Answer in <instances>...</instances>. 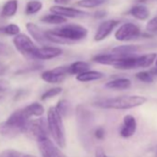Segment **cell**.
<instances>
[{
  "instance_id": "obj_18",
  "label": "cell",
  "mask_w": 157,
  "mask_h": 157,
  "mask_svg": "<svg viewBox=\"0 0 157 157\" xmlns=\"http://www.w3.org/2000/svg\"><path fill=\"white\" fill-rule=\"evenodd\" d=\"M105 88L111 90H127L131 87V81L127 78H117L105 83Z\"/></svg>"
},
{
  "instance_id": "obj_26",
  "label": "cell",
  "mask_w": 157,
  "mask_h": 157,
  "mask_svg": "<svg viewBox=\"0 0 157 157\" xmlns=\"http://www.w3.org/2000/svg\"><path fill=\"white\" fill-rule=\"evenodd\" d=\"M56 108L62 117H67L71 113V105L67 100L65 99L58 101V103L56 105Z\"/></svg>"
},
{
  "instance_id": "obj_37",
  "label": "cell",
  "mask_w": 157,
  "mask_h": 157,
  "mask_svg": "<svg viewBox=\"0 0 157 157\" xmlns=\"http://www.w3.org/2000/svg\"><path fill=\"white\" fill-rule=\"evenodd\" d=\"M54 2L57 5H61V6H66L68 3L71 2V0H54Z\"/></svg>"
},
{
  "instance_id": "obj_30",
  "label": "cell",
  "mask_w": 157,
  "mask_h": 157,
  "mask_svg": "<svg viewBox=\"0 0 157 157\" xmlns=\"http://www.w3.org/2000/svg\"><path fill=\"white\" fill-rule=\"evenodd\" d=\"M136 78L140 82H142L144 83H151L153 82V74L149 71H140L136 74Z\"/></svg>"
},
{
  "instance_id": "obj_20",
  "label": "cell",
  "mask_w": 157,
  "mask_h": 157,
  "mask_svg": "<svg viewBox=\"0 0 157 157\" xmlns=\"http://www.w3.org/2000/svg\"><path fill=\"white\" fill-rule=\"evenodd\" d=\"M17 10H18V0H9L2 8L1 17L11 18L17 13Z\"/></svg>"
},
{
  "instance_id": "obj_40",
  "label": "cell",
  "mask_w": 157,
  "mask_h": 157,
  "mask_svg": "<svg viewBox=\"0 0 157 157\" xmlns=\"http://www.w3.org/2000/svg\"><path fill=\"white\" fill-rule=\"evenodd\" d=\"M152 72H153V73H155V72L157 73V58H156V60H155V69L152 70Z\"/></svg>"
},
{
  "instance_id": "obj_13",
  "label": "cell",
  "mask_w": 157,
  "mask_h": 157,
  "mask_svg": "<svg viewBox=\"0 0 157 157\" xmlns=\"http://www.w3.org/2000/svg\"><path fill=\"white\" fill-rule=\"evenodd\" d=\"M128 56H122L120 54L112 52L107 53V54H99L96 55L93 57V60L100 65H105V66H113L116 67L124 57Z\"/></svg>"
},
{
  "instance_id": "obj_21",
  "label": "cell",
  "mask_w": 157,
  "mask_h": 157,
  "mask_svg": "<svg viewBox=\"0 0 157 157\" xmlns=\"http://www.w3.org/2000/svg\"><path fill=\"white\" fill-rule=\"evenodd\" d=\"M23 110L30 118L33 117H41L44 113V106L39 103H33V104L23 107Z\"/></svg>"
},
{
  "instance_id": "obj_27",
  "label": "cell",
  "mask_w": 157,
  "mask_h": 157,
  "mask_svg": "<svg viewBox=\"0 0 157 157\" xmlns=\"http://www.w3.org/2000/svg\"><path fill=\"white\" fill-rule=\"evenodd\" d=\"M43 9V4L40 1H30L27 3L26 8H25V13L27 15H34L38 13L41 10Z\"/></svg>"
},
{
  "instance_id": "obj_12",
  "label": "cell",
  "mask_w": 157,
  "mask_h": 157,
  "mask_svg": "<svg viewBox=\"0 0 157 157\" xmlns=\"http://www.w3.org/2000/svg\"><path fill=\"white\" fill-rule=\"evenodd\" d=\"M51 13H55L57 15H60L62 17H65L67 19H78V18H83L88 16L89 14L83 10H81L78 9H74L70 7L61 6V5H56L50 8Z\"/></svg>"
},
{
  "instance_id": "obj_16",
  "label": "cell",
  "mask_w": 157,
  "mask_h": 157,
  "mask_svg": "<svg viewBox=\"0 0 157 157\" xmlns=\"http://www.w3.org/2000/svg\"><path fill=\"white\" fill-rule=\"evenodd\" d=\"M26 28H27L29 33L31 34V36L38 44H40L42 45H47V44L50 43L46 37L45 32H44L38 25H36L33 22H29V23H27Z\"/></svg>"
},
{
  "instance_id": "obj_5",
  "label": "cell",
  "mask_w": 157,
  "mask_h": 157,
  "mask_svg": "<svg viewBox=\"0 0 157 157\" xmlns=\"http://www.w3.org/2000/svg\"><path fill=\"white\" fill-rule=\"evenodd\" d=\"M155 53H149L142 56H128L124 57L115 68L120 70H131L137 68H146L151 67L156 60Z\"/></svg>"
},
{
  "instance_id": "obj_3",
  "label": "cell",
  "mask_w": 157,
  "mask_h": 157,
  "mask_svg": "<svg viewBox=\"0 0 157 157\" xmlns=\"http://www.w3.org/2000/svg\"><path fill=\"white\" fill-rule=\"evenodd\" d=\"M47 124L49 132L59 148L66 146V134L63 124V117L55 107H50L47 112Z\"/></svg>"
},
{
  "instance_id": "obj_35",
  "label": "cell",
  "mask_w": 157,
  "mask_h": 157,
  "mask_svg": "<svg viewBox=\"0 0 157 157\" xmlns=\"http://www.w3.org/2000/svg\"><path fill=\"white\" fill-rule=\"evenodd\" d=\"M105 129L102 127H99L94 130V136L98 140H103L105 138Z\"/></svg>"
},
{
  "instance_id": "obj_10",
  "label": "cell",
  "mask_w": 157,
  "mask_h": 157,
  "mask_svg": "<svg viewBox=\"0 0 157 157\" xmlns=\"http://www.w3.org/2000/svg\"><path fill=\"white\" fill-rule=\"evenodd\" d=\"M69 75L68 73V67L67 66H61L56 67L53 69L45 70L42 73L41 77L43 81L51 84H56L62 82L67 76Z\"/></svg>"
},
{
  "instance_id": "obj_22",
  "label": "cell",
  "mask_w": 157,
  "mask_h": 157,
  "mask_svg": "<svg viewBox=\"0 0 157 157\" xmlns=\"http://www.w3.org/2000/svg\"><path fill=\"white\" fill-rule=\"evenodd\" d=\"M68 73L69 75H78L89 69L90 65L85 61H76L68 65Z\"/></svg>"
},
{
  "instance_id": "obj_8",
  "label": "cell",
  "mask_w": 157,
  "mask_h": 157,
  "mask_svg": "<svg viewBox=\"0 0 157 157\" xmlns=\"http://www.w3.org/2000/svg\"><path fill=\"white\" fill-rule=\"evenodd\" d=\"M141 31L138 25L132 22H127L119 26L115 33V38L119 42H129L141 36Z\"/></svg>"
},
{
  "instance_id": "obj_11",
  "label": "cell",
  "mask_w": 157,
  "mask_h": 157,
  "mask_svg": "<svg viewBox=\"0 0 157 157\" xmlns=\"http://www.w3.org/2000/svg\"><path fill=\"white\" fill-rule=\"evenodd\" d=\"M120 21L117 20H107L100 23L98 26L95 34L94 36V40L95 42H101L106 39L112 32L119 25Z\"/></svg>"
},
{
  "instance_id": "obj_36",
  "label": "cell",
  "mask_w": 157,
  "mask_h": 157,
  "mask_svg": "<svg viewBox=\"0 0 157 157\" xmlns=\"http://www.w3.org/2000/svg\"><path fill=\"white\" fill-rule=\"evenodd\" d=\"M95 157H108L102 148H98L95 151Z\"/></svg>"
},
{
  "instance_id": "obj_6",
  "label": "cell",
  "mask_w": 157,
  "mask_h": 157,
  "mask_svg": "<svg viewBox=\"0 0 157 157\" xmlns=\"http://www.w3.org/2000/svg\"><path fill=\"white\" fill-rule=\"evenodd\" d=\"M77 120H78V129H80L81 137L82 139V143L83 146L90 147L91 146V141L89 138V131L92 128L93 125V115L92 113L87 110L84 106H78L77 107Z\"/></svg>"
},
{
  "instance_id": "obj_33",
  "label": "cell",
  "mask_w": 157,
  "mask_h": 157,
  "mask_svg": "<svg viewBox=\"0 0 157 157\" xmlns=\"http://www.w3.org/2000/svg\"><path fill=\"white\" fill-rule=\"evenodd\" d=\"M12 54L11 48L5 43L0 41V56H7Z\"/></svg>"
},
{
  "instance_id": "obj_15",
  "label": "cell",
  "mask_w": 157,
  "mask_h": 157,
  "mask_svg": "<svg viewBox=\"0 0 157 157\" xmlns=\"http://www.w3.org/2000/svg\"><path fill=\"white\" fill-rule=\"evenodd\" d=\"M137 130V121L136 118L131 115H127L123 118V124L120 128V136L122 138L128 139L132 137Z\"/></svg>"
},
{
  "instance_id": "obj_31",
  "label": "cell",
  "mask_w": 157,
  "mask_h": 157,
  "mask_svg": "<svg viewBox=\"0 0 157 157\" xmlns=\"http://www.w3.org/2000/svg\"><path fill=\"white\" fill-rule=\"evenodd\" d=\"M61 93H62V88H60V87H54V88H51V89L47 90L46 92H44L42 94L41 99L43 101H45V100H48V99H51L53 97L57 96Z\"/></svg>"
},
{
  "instance_id": "obj_28",
  "label": "cell",
  "mask_w": 157,
  "mask_h": 157,
  "mask_svg": "<svg viewBox=\"0 0 157 157\" xmlns=\"http://www.w3.org/2000/svg\"><path fill=\"white\" fill-rule=\"evenodd\" d=\"M0 157H34V156L16 151V150L8 149L0 153Z\"/></svg>"
},
{
  "instance_id": "obj_9",
  "label": "cell",
  "mask_w": 157,
  "mask_h": 157,
  "mask_svg": "<svg viewBox=\"0 0 157 157\" xmlns=\"http://www.w3.org/2000/svg\"><path fill=\"white\" fill-rule=\"evenodd\" d=\"M48 124L44 118H38L34 120H30L28 129L26 133L33 136L37 141L48 138Z\"/></svg>"
},
{
  "instance_id": "obj_41",
  "label": "cell",
  "mask_w": 157,
  "mask_h": 157,
  "mask_svg": "<svg viewBox=\"0 0 157 157\" xmlns=\"http://www.w3.org/2000/svg\"><path fill=\"white\" fill-rule=\"evenodd\" d=\"M42 155H43V157H51L49 154H47V153H45V152H42Z\"/></svg>"
},
{
  "instance_id": "obj_39",
  "label": "cell",
  "mask_w": 157,
  "mask_h": 157,
  "mask_svg": "<svg viewBox=\"0 0 157 157\" xmlns=\"http://www.w3.org/2000/svg\"><path fill=\"white\" fill-rule=\"evenodd\" d=\"M6 70H7V67L3 63L0 62V75H3L6 72Z\"/></svg>"
},
{
  "instance_id": "obj_25",
  "label": "cell",
  "mask_w": 157,
  "mask_h": 157,
  "mask_svg": "<svg viewBox=\"0 0 157 157\" xmlns=\"http://www.w3.org/2000/svg\"><path fill=\"white\" fill-rule=\"evenodd\" d=\"M107 1L108 0H78L77 6L83 9H94L107 3Z\"/></svg>"
},
{
  "instance_id": "obj_19",
  "label": "cell",
  "mask_w": 157,
  "mask_h": 157,
  "mask_svg": "<svg viewBox=\"0 0 157 157\" xmlns=\"http://www.w3.org/2000/svg\"><path fill=\"white\" fill-rule=\"evenodd\" d=\"M128 13L133 18L139 20V21H146L150 17V11H149L148 8L142 4H138V5L133 6L129 10Z\"/></svg>"
},
{
  "instance_id": "obj_1",
  "label": "cell",
  "mask_w": 157,
  "mask_h": 157,
  "mask_svg": "<svg viewBox=\"0 0 157 157\" xmlns=\"http://www.w3.org/2000/svg\"><path fill=\"white\" fill-rule=\"evenodd\" d=\"M31 118L26 115L23 108L12 113L9 118L0 123V135L6 138H14L26 133Z\"/></svg>"
},
{
  "instance_id": "obj_38",
  "label": "cell",
  "mask_w": 157,
  "mask_h": 157,
  "mask_svg": "<svg viewBox=\"0 0 157 157\" xmlns=\"http://www.w3.org/2000/svg\"><path fill=\"white\" fill-rule=\"evenodd\" d=\"M105 11H97L94 15V17L95 18H98V19H101V18H104V17H105Z\"/></svg>"
},
{
  "instance_id": "obj_7",
  "label": "cell",
  "mask_w": 157,
  "mask_h": 157,
  "mask_svg": "<svg viewBox=\"0 0 157 157\" xmlns=\"http://www.w3.org/2000/svg\"><path fill=\"white\" fill-rule=\"evenodd\" d=\"M13 44L16 49L26 58L35 59V53L38 47L26 34L19 33L16 35L13 40Z\"/></svg>"
},
{
  "instance_id": "obj_23",
  "label": "cell",
  "mask_w": 157,
  "mask_h": 157,
  "mask_svg": "<svg viewBox=\"0 0 157 157\" xmlns=\"http://www.w3.org/2000/svg\"><path fill=\"white\" fill-rule=\"evenodd\" d=\"M41 21L46 24H54V25H61L67 22V18L62 17L60 15L52 13L48 15H44L41 18Z\"/></svg>"
},
{
  "instance_id": "obj_29",
  "label": "cell",
  "mask_w": 157,
  "mask_h": 157,
  "mask_svg": "<svg viewBox=\"0 0 157 157\" xmlns=\"http://www.w3.org/2000/svg\"><path fill=\"white\" fill-rule=\"evenodd\" d=\"M20 27L16 24H9L0 28V33L7 35H18L20 33Z\"/></svg>"
},
{
  "instance_id": "obj_4",
  "label": "cell",
  "mask_w": 157,
  "mask_h": 157,
  "mask_svg": "<svg viewBox=\"0 0 157 157\" xmlns=\"http://www.w3.org/2000/svg\"><path fill=\"white\" fill-rule=\"evenodd\" d=\"M53 34L65 40L67 44L82 41L88 35V30L78 24H67L53 30H49Z\"/></svg>"
},
{
  "instance_id": "obj_32",
  "label": "cell",
  "mask_w": 157,
  "mask_h": 157,
  "mask_svg": "<svg viewBox=\"0 0 157 157\" xmlns=\"http://www.w3.org/2000/svg\"><path fill=\"white\" fill-rule=\"evenodd\" d=\"M10 89V84L8 82L0 80V100L3 99L8 94Z\"/></svg>"
},
{
  "instance_id": "obj_2",
  "label": "cell",
  "mask_w": 157,
  "mask_h": 157,
  "mask_svg": "<svg viewBox=\"0 0 157 157\" xmlns=\"http://www.w3.org/2000/svg\"><path fill=\"white\" fill-rule=\"evenodd\" d=\"M146 102L147 98L141 95H124L100 100L95 102L94 105L104 109L127 110L143 105Z\"/></svg>"
},
{
  "instance_id": "obj_42",
  "label": "cell",
  "mask_w": 157,
  "mask_h": 157,
  "mask_svg": "<svg viewBox=\"0 0 157 157\" xmlns=\"http://www.w3.org/2000/svg\"><path fill=\"white\" fill-rule=\"evenodd\" d=\"M154 152H155V153L157 154V146H156V147L154 148Z\"/></svg>"
},
{
  "instance_id": "obj_17",
  "label": "cell",
  "mask_w": 157,
  "mask_h": 157,
  "mask_svg": "<svg viewBox=\"0 0 157 157\" xmlns=\"http://www.w3.org/2000/svg\"><path fill=\"white\" fill-rule=\"evenodd\" d=\"M103 78H105V74L101 71L97 70H86L81 74H78L76 78L77 81L81 82H95L102 80Z\"/></svg>"
},
{
  "instance_id": "obj_34",
  "label": "cell",
  "mask_w": 157,
  "mask_h": 157,
  "mask_svg": "<svg viewBox=\"0 0 157 157\" xmlns=\"http://www.w3.org/2000/svg\"><path fill=\"white\" fill-rule=\"evenodd\" d=\"M146 30L149 33H157V17H154L148 21Z\"/></svg>"
},
{
  "instance_id": "obj_14",
  "label": "cell",
  "mask_w": 157,
  "mask_h": 157,
  "mask_svg": "<svg viewBox=\"0 0 157 157\" xmlns=\"http://www.w3.org/2000/svg\"><path fill=\"white\" fill-rule=\"evenodd\" d=\"M62 53H63V50L59 47L44 45L42 47L37 48L36 53H35V59L48 60V59L56 58V57L61 56Z\"/></svg>"
},
{
  "instance_id": "obj_24",
  "label": "cell",
  "mask_w": 157,
  "mask_h": 157,
  "mask_svg": "<svg viewBox=\"0 0 157 157\" xmlns=\"http://www.w3.org/2000/svg\"><path fill=\"white\" fill-rule=\"evenodd\" d=\"M139 50H140V46L133 45V44H128V45L117 46L112 49V52L120 54L122 56H132L134 53L138 52Z\"/></svg>"
}]
</instances>
